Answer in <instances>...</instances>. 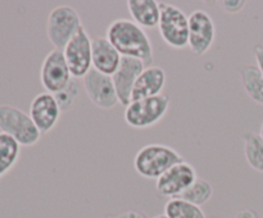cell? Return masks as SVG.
I'll use <instances>...</instances> for the list:
<instances>
[{
    "mask_svg": "<svg viewBox=\"0 0 263 218\" xmlns=\"http://www.w3.org/2000/svg\"><path fill=\"white\" fill-rule=\"evenodd\" d=\"M118 53L126 58L141 61L145 67L152 66L154 51L152 41L144 28L133 22V19H116L108 26L107 36Z\"/></svg>",
    "mask_w": 263,
    "mask_h": 218,
    "instance_id": "1",
    "label": "cell"
},
{
    "mask_svg": "<svg viewBox=\"0 0 263 218\" xmlns=\"http://www.w3.org/2000/svg\"><path fill=\"white\" fill-rule=\"evenodd\" d=\"M180 162H184V158L176 149L163 144H149L136 153L134 167L144 179L158 180Z\"/></svg>",
    "mask_w": 263,
    "mask_h": 218,
    "instance_id": "2",
    "label": "cell"
},
{
    "mask_svg": "<svg viewBox=\"0 0 263 218\" xmlns=\"http://www.w3.org/2000/svg\"><path fill=\"white\" fill-rule=\"evenodd\" d=\"M0 132L9 135L21 146H32L41 138L30 114L10 104H0Z\"/></svg>",
    "mask_w": 263,
    "mask_h": 218,
    "instance_id": "3",
    "label": "cell"
},
{
    "mask_svg": "<svg viewBox=\"0 0 263 218\" xmlns=\"http://www.w3.org/2000/svg\"><path fill=\"white\" fill-rule=\"evenodd\" d=\"M162 40L172 49L181 50L189 45V15L177 5L161 3L158 25Z\"/></svg>",
    "mask_w": 263,
    "mask_h": 218,
    "instance_id": "4",
    "label": "cell"
},
{
    "mask_svg": "<svg viewBox=\"0 0 263 218\" xmlns=\"http://www.w3.org/2000/svg\"><path fill=\"white\" fill-rule=\"evenodd\" d=\"M81 27V17L74 8L69 5H58L49 13L46 35L54 49L63 50Z\"/></svg>",
    "mask_w": 263,
    "mask_h": 218,
    "instance_id": "5",
    "label": "cell"
},
{
    "mask_svg": "<svg viewBox=\"0 0 263 218\" xmlns=\"http://www.w3.org/2000/svg\"><path fill=\"white\" fill-rule=\"evenodd\" d=\"M170 108V97L161 94L158 96L131 102L125 109V121L136 130L152 127L163 120Z\"/></svg>",
    "mask_w": 263,
    "mask_h": 218,
    "instance_id": "6",
    "label": "cell"
},
{
    "mask_svg": "<svg viewBox=\"0 0 263 218\" xmlns=\"http://www.w3.org/2000/svg\"><path fill=\"white\" fill-rule=\"evenodd\" d=\"M91 37L82 26L74 37L63 49L64 58L73 78H84L92 69Z\"/></svg>",
    "mask_w": 263,
    "mask_h": 218,
    "instance_id": "7",
    "label": "cell"
},
{
    "mask_svg": "<svg viewBox=\"0 0 263 218\" xmlns=\"http://www.w3.org/2000/svg\"><path fill=\"white\" fill-rule=\"evenodd\" d=\"M73 80L67 64L64 53L61 49H53L46 54L40 68V82L46 92L57 94Z\"/></svg>",
    "mask_w": 263,
    "mask_h": 218,
    "instance_id": "8",
    "label": "cell"
},
{
    "mask_svg": "<svg viewBox=\"0 0 263 218\" xmlns=\"http://www.w3.org/2000/svg\"><path fill=\"white\" fill-rule=\"evenodd\" d=\"M216 40V25L212 17L202 9L189 15V45L194 55H204Z\"/></svg>",
    "mask_w": 263,
    "mask_h": 218,
    "instance_id": "9",
    "label": "cell"
},
{
    "mask_svg": "<svg viewBox=\"0 0 263 218\" xmlns=\"http://www.w3.org/2000/svg\"><path fill=\"white\" fill-rule=\"evenodd\" d=\"M82 84L90 102L99 109H113L120 103L112 76L103 74L92 68L82 78Z\"/></svg>",
    "mask_w": 263,
    "mask_h": 218,
    "instance_id": "10",
    "label": "cell"
},
{
    "mask_svg": "<svg viewBox=\"0 0 263 218\" xmlns=\"http://www.w3.org/2000/svg\"><path fill=\"white\" fill-rule=\"evenodd\" d=\"M197 179V171L194 167L186 161L180 162L157 180V191L159 195L170 199L179 197Z\"/></svg>",
    "mask_w": 263,
    "mask_h": 218,
    "instance_id": "11",
    "label": "cell"
},
{
    "mask_svg": "<svg viewBox=\"0 0 263 218\" xmlns=\"http://www.w3.org/2000/svg\"><path fill=\"white\" fill-rule=\"evenodd\" d=\"M28 114L43 135V133L50 132L55 127L57 123L61 120L62 110L55 96L45 91L40 92L33 97Z\"/></svg>",
    "mask_w": 263,
    "mask_h": 218,
    "instance_id": "12",
    "label": "cell"
},
{
    "mask_svg": "<svg viewBox=\"0 0 263 218\" xmlns=\"http://www.w3.org/2000/svg\"><path fill=\"white\" fill-rule=\"evenodd\" d=\"M144 68H145V64L141 61L122 56L120 67L112 76L120 104L125 105V107L130 104L135 82L141 72L144 71Z\"/></svg>",
    "mask_w": 263,
    "mask_h": 218,
    "instance_id": "13",
    "label": "cell"
},
{
    "mask_svg": "<svg viewBox=\"0 0 263 218\" xmlns=\"http://www.w3.org/2000/svg\"><path fill=\"white\" fill-rule=\"evenodd\" d=\"M166 80L167 76L163 68L157 66L145 67L136 80L131 95V102L161 95L162 90L166 86Z\"/></svg>",
    "mask_w": 263,
    "mask_h": 218,
    "instance_id": "14",
    "label": "cell"
},
{
    "mask_svg": "<svg viewBox=\"0 0 263 218\" xmlns=\"http://www.w3.org/2000/svg\"><path fill=\"white\" fill-rule=\"evenodd\" d=\"M92 68L107 76H113L120 67L122 55L107 37L92 38Z\"/></svg>",
    "mask_w": 263,
    "mask_h": 218,
    "instance_id": "15",
    "label": "cell"
},
{
    "mask_svg": "<svg viewBox=\"0 0 263 218\" xmlns=\"http://www.w3.org/2000/svg\"><path fill=\"white\" fill-rule=\"evenodd\" d=\"M127 9L133 22L141 28L158 27L161 18V3L157 0H128Z\"/></svg>",
    "mask_w": 263,
    "mask_h": 218,
    "instance_id": "16",
    "label": "cell"
},
{
    "mask_svg": "<svg viewBox=\"0 0 263 218\" xmlns=\"http://www.w3.org/2000/svg\"><path fill=\"white\" fill-rule=\"evenodd\" d=\"M239 73L247 95L257 104L263 105V74L258 67L248 64L241 67Z\"/></svg>",
    "mask_w": 263,
    "mask_h": 218,
    "instance_id": "17",
    "label": "cell"
},
{
    "mask_svg": "<svg viewBox=\"0 0 263 218\" xmlns=\"http://www.w3.org/2000/svg\"><path fill=\"white\" fill-rule=\"evenodd\" d=\"M20 155V143L7 133L0 132V181L17 164Z\"/></svg>",
    "mask_w": 263,
    "mask_h": 218,
    "instance_id": "18",
    "label": "cell"
},
{
    "mask_svg": "<svg viewBox=\"0 0 263 218\" xmlns=\"http://www.w3.org/2000/svg\"><path fill=\"white\" fill-rule=\"evenodd\" d=\"M244 155L249 166L263 173V140L259 133L246 132L243 135Z\"/></svg>",
    "mask_w": 263,
    "mask_h": 218,
    "instance_id": "19",
    "label": "cell"
},
{
    "mask_svg": "<svg viewBox=\"0 0 263 218\" xmlns=\"http://www.w3.org/2000/svg\"><path fill=\"white\" fill-rule=\"evenodd\" d=\"M164 214L168 218H205L202 208L181 197L170 199L164 205Z\"/></svg>",
    "mask_w": 263,
    "mask_h": 218,
    "instance_id": "20",
    "label": "cell"
},
{
    "mask_svg": "<svg viewBox=\"0 0 263 218\" xmlns=\"http://www.w3.org/2000/svg\"><path fill=\"white\" fill-rule=\"evenodd\" d=\"M213 195V187L207 180L198 177L179 197L192 203V204L202 207L205 203L210 202Z\"/></svg>",
    "mask_w": 263,
    "mask_h": 218,
    "instance_id": "21",
    "label": "cell"
},
{
    "mask_svg": "<svg viewBox=\"0 0 263 218\" xmlns=\"http://www.w3.org/2000/svg\"><path fill=\"white\" fill-rule=\"evenodd\" d=\"M79 84L74 80H72L68 86L64 87L62 91L54 94L62 112H67V110H69L73 107L77 100V96H79Z\"/></svg>",
    "mask_w": 263,
    "mask_h": 218,
    "instance_id": "22",
    "label": "cell"
},
{
    "mask_svg": "<svg viewBox=\"0 0 263 218\" xmlns=\"http://www.w3.org/2000/svg\"><path fill=\"white\" fill-rule=\"evenodd\" d=\"M220 4L222 5V9L228 14H236L246 7L244 0H225V2H220Z\"/></svg>",
    "mask_w": 263,
    "mask_h": 218,
    "instance_id": "23",
    "label": "cell"
},
{
    "mask_svg": "<svg viewBox=\"0 0 263 218\" xmlns=\"http://www.w3.org/2000/svg\"><path fill=\"white\" fill-rule=\"evenodd\" d=\"M110 218H149L145 213L139 212V210H127V212L120 213L117 215H113Z\"/></svg>",
    "mask_w": 263,
    "mask_h": 218,
    "instance_id": "24",
    "label": "cell"
},
{
    "mask_svg": "<svg viewBox=\"0 0 263 218\" xmlns=\"http://www.w3.org/2000/svg\"><path fill=\"white\" fill-rule=\"evenodd\" d=\"M254 55H256L257 67H258L259 71H261L263 74V45L262 44H258V45L254 46Z\"/></svg>",
    "mask_w": 263,
    "mask_h": 218,
    "instance_id": "25",
    "label": "cell"
},
{
    "mask_svg": "<svg viewBox=\"0 0 263 218\" xmlns=\"http://www.w3.org/2000/svg\"><path fill=\"white\" fill-rule=\"evenodd\" d=\"M235 218H259V215L253 209H241L236 213Z\"/></svg>",
    "mask_w": 263,
    "mask_h": 218,
    "instance_id": "26",
    "label": "cell"
},
{
    "mask_svg": "<svg viewBox=\"0 0 263 218\" xmlns=\"http://www.w3.org/2000/svg\"><path fill=\"white\" fill-rule=\"evenodd\" d=\"M153 218H168V217H167L166 214H158V215H156V217H153Z\"/></svg>",
    "mask_w": 263,
    "mask_h": 218,
    "instance_id": "27",
    "label": "cell"
},
{
    "mask_svg": "<svg viewBox=\"0 0 263 218\" xmlns=\"http://www.w3.org/2000/svg\"><path fill=\"white\" fill-rule=\"evenodd\" d=\"M259 136H261L262 140H263V122H262V125H261V131H259Z\"/></svg>",
    "mask_w": 263,
    "mask_h": 218,
    "instance_id": "28",
    "label": "cell"
}]
</instances>
